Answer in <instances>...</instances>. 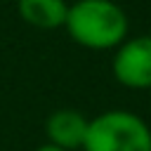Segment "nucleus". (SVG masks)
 <instances>
[{"instance_id":"f257e3e1","label":"nucleus","mask_w":151,"mask_h":151,"mask_svg":"<svg viewBox=\"0 0 151 151\" xmlns=\"http://www.w3.org/2000/svg\"><path fill=\"white\" fill-rule=\"evenodd\" d=\"M71 40L85 50H116L130 31L125 9L113 0H76L68 5L66 24Z\"/></svg>"},{"instance_id":"f03ea898","label":"nucleus","mask_w":151,"mask_h":151,"mask_svg":"<svg viewBox=\"0 0 151 151\" xmlns=\"http://www.w3.org/2000/svg\"><path fill=\"white\" fill-rule=\"evenodd\" d=\"M83 151H151V127L132 111H104L90 118Z\"/></svg>"},{"instance_id":"7ed1b4c3","label":"nucleus","mask_w":151,"mask_h":151,"mask_svg":"<svg viewBox=\"0 0 151 151\" xmlns=\"http://www.w3.org/2000/svg\"><path fill=\"white\" fill-rule=\"evenodd\" d=\"M111 71L127 90H151V35L125 38L113 52Z\"/></svg>"},{"instance_id":"20e7f679","label":"nucleus","mask_w":151,"mask_h":151,"mask_svg":"<svg viewBox=\"0 0 151 151\" xmlns=\"http://www.w3.org/2000/svg\"><path fill=\"white\" fill-rule=\"evenodd\" d=\"M87 123H90V118H85L76 109H57L45 120V137L50 144H54L64 151H78V149H83V142L87 134Z\"/></svg>"},{"instance_id":"39448f33","label":"nucleus","mask_w":151,"mask_h":151,"mask_svg":"<svg viewBox=\"0 0 151 151\" xmlns=\"http://www.w3.org/2000/svg\"><path fill=\"white\" fill-rule=\"evenodd\" d=\"M17 12L28 26L40 31H54V28H64L68 2L66 0H17Z\"/></svg>"},{"instance_id":"423d86ee","label":"nucleus","mask_w":151,"mask_h":151,"mask_svg":"<svg viewBox=\"0 0 151 151\" xmlns=\"http://www.w3.org/2000/svg\"><path fill=\"white\" fill-rule=\"evenodd\" d=\"M35 151H64V149H59V146H54V144H50V142H45V144H40Z\"/></svg>"}]
</instances>
